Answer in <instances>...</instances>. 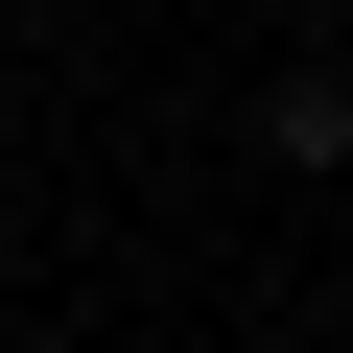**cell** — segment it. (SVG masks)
<instances>
[{
	"label": "cell",
	"mask_w": 353,
	"mask_h": 353,
	"mask_svg": "<svg viewBox=\"0 0 353 353\" xmlns=\"http://www.w3.org/2000/svg\"><path fill=\"white\" fill-rule=\"evenodd\" d=\"M259 165H306V189H330V165H353V71H283V94H259Z\"/></svg>",
	"instance_id": "1"
},
{
	"label": "cell",
	"mask_w": 353,
	"mask_h": 353,
	"mask_svg": "<svg viewBox=\"0 0 353 353\" xmlns=\"http://www.w3.org/2000/svg\"><path fill=\"white\" fill-rule=\"evenodd\" d=\"M0 141H24V94H0Z\"/></svg>",
	"instance_id": "2"
}]
</instances>
